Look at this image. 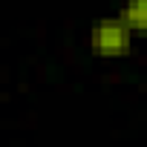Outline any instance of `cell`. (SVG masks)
Returning <instances> with one entry per match:
<instances>
[{
	"label": "cell",
	"mask_w": 147,
	"mask_h": 147,
	"mask_svg": "<svg viewBox=\"0 0 147 147\" xmlns=\"http://www.w3.org/2000/svg\"><path fill=\"white\" fill-rule=\"evenodd\" d=\"M136 32L127 26V20L115 12L107 18H98L90 26V49L101 58H121L133 49Z\"/></svg>",
	"instance_id": "6da1fadb"
},
{
	"label": "cell",
	"mask_w": 147,
	"mask_h": 147,
	"mask_svg": "<svg viewBox=\"0 0 147 147\" xmlns=\"http://www.w3.org/2000/svg\"><path fill=\"white\" fill-rule=\"evenodd\" d=\"M118 15L127 20V26L136 32V35H144L147 38V0H124Z\"/></svg>",
	"instance_id": "7a4b0ae2"
}]
</instances>
